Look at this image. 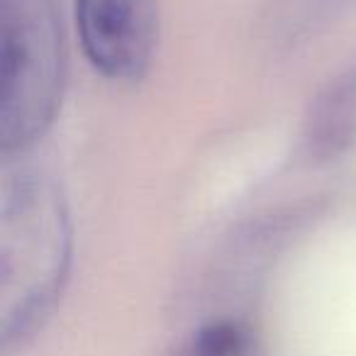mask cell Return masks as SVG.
Segmentation results:
<instances>
[{
    "mask_svg": "<svg viewBox=\"0 0 356 356\" xmlns=\"http://www.w3.org/2000/svg\"><path fill=\"white\" fill-rule=\"evenodd\" d=\"M71 220L54 181L20 173L0 210V339L22 346L44 327L69 281Z\"/></svg>",
    "mask_w": 356,
    "mask_h": 356,
    "instance_id": "cell-1",
    "label": "cell"
},
{
    "mask_svg": "<svg viewBox=\"0 0 356 356\" xmlns=\"http://www.w3.org/2000/svg\"><path fill=\"white\" fill-rule=\"evenodd\" d=\"M0 144L22 152L49 129L66 81L56 0H0Z\"/></svg>",
    "mask_w": 356,
    "mask_h": 356,
    "instance_id": "cell-2",
    "label": "cell"
},
{
    "mask_svg": "<svg viewBox=\"0 0 356 356\" xmlns=\"http://www.w3.org/2000/svg\"><path fill=\"white\" fill-rule=\"evenodd\" d=\"M86 59L110 81H139L159 42L156 0H74Z\"/></svg>",
    "mask_w": 356,
    "mask_h": 356,
    "instance_id": "cell-3",
    "label": "cell"
},
{
    "mask_svg": "<svg viewBox=\"0 0 356 356\" xmlns=\"http://www.w3.org/2000/svg\"><path fill=\"white\" fill-rule=\"evenodd\" d=\"M247 339L232 325H215L200 332L195 341V356H244Z\"/></svg>",
    "mask_w": 356,
    "mask_h": 356,
    "instance_id": "cell-4",
    "label": "cell"
}]
</instances>
